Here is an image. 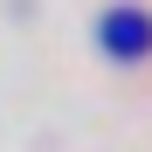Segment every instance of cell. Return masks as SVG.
<instances>
[{
	"label": "cell",
	"instance_id": "cell-1",
	"mask_svg": "<svg viewBox=\"0 0 152 152\" xmlns=\"http://www.w3.org/2000/svg\"><path fill=\"white\" fill-rule=\"evenodd\" d=\"M104 42H118V56H145V42H152V21H138V14H118V21H104Z\"/></svg>",
	"mask_w": 152,
	"mask_h": 152
}]
</instances>
